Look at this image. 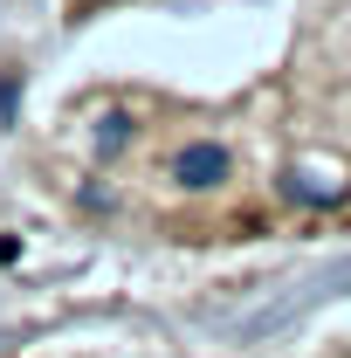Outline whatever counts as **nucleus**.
Masks as SVG:
<instances>
[{
	"label": "nucleus",
	"instance_id": "f257e3e1",
	"mask_svg": "<svg viewBox=\"0 0 351 358\" xmlns=\"http://www.w3.org/2000/svg\"><path fill=\"white\" fill-rule=\"evenodd\" d=\"M166 186L173 193H193V200H207V193H220V186H234L241 179V159H234V145L227 138H207V131H193L186 145H173L166 152Z\"/></svg>",
	"mask_w": 351,
	"mask_h": 358
}]
</instances>
